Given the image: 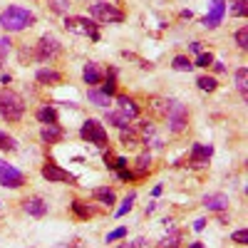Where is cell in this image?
I'll use <instances>...</instances> for the list:
<instances>
[{
  "label": "cell",
  "mask_w": 248,
  "mask_h": 248,
  "mask_svg": "<svg viewBox=\"0 0 248 248\" xmlns=\"http://www.w3.org/2000/svg\"><path fill=\"white\" fill-rule=\"evenodd\" d=\"M35 23V15L25 8H17V5H10L0 13V28L8 30V32H17V30H25Z\"/></svg>",
  "instance_id": "1"
},
{
  "label": "cell",
  "mask_w": 248,
  "mask_h": 248,
  "mask_svg": "<svg viewBox=\"0 0 248 248\" xmlns=\"http://www.w3.org/2000/svg\"><path fill=\"white\" fill-rule=\"evenodd\" d=\"M23 114H25L23 97L15 94L13 90H3V92H0V117L8 119V122H20Z\"/></svg>",
  "instance_id": "2"
},
{
  "label": "cell",
  "mask_w": 248,
  "mask_h": 248,
  "mask_svg": "<svg viewBox=\"0 0 248 248\" xmlns=\"http://www.w3.org/2000/svg\"><path fill=\"white\" fill-rule=\"evenodd\" d=\"M65 28L75 35H85V37H92V40H99V32H97V25L94 20L90 17H82V15H67L65 17Z\"/></svg>",
  "instance_id": "3"
},
{
  "label": "cell",
  "mask_w": 248,
  "mask_h": 248,
  "mask_svg": "<svg viewBox=\"0 0 248 248\" xmlns=\"http://www.w3.org/2000/svg\"><path fill=\"white\" fill-rule=\"evenodd\" d=\"M79 137L85 141H90V144H94V147H107V129L102 127L97 119H87L85 124H82Z\"/></svg>",
  "instance_id": "4"
},
{
  "label": "cell",
  "mask_w": 248,
  "mask_h": 248,
  "mask_svg": "<svg viewBox=\"0 0 248 248\" xmlns=\"http://www.w3.org/2000/svg\"><path fill=\"white\" fill-rule=\"evenodd\" d=\"M167 119H169V132L179 134L186 124H189V109H186L181 102H169L167 107Z\"/></svg>",
  "instance_id": "5"
},
{
  "label": "cell",
  "mask_w": 248,
  "mask_h": 248,
  "mask_svg": "<svg viewBox=\"0 0 248 248\" xmlns=\"http://www.w3.org/2000/svg\"><path fill=\"white\" fill-rule=\"evenodd\" d=\"M90 13H92L94 20H99V23H122L124 20V13L117 5H109V3H92Z\"/></svg>",
  "instance_id": "6"
},
{
  "label": "cell",
  "mask_w": 248,
  "mask_h": 248,
  "mask_svg": "<svg viewBox=\"0 0 248 248\" xmlns=\"http://www.w3.org/2000/svg\"><path fill=\"white\" fill-rule=\"evenodd\" d=\"M0 184L8 186V189H20V186L25 184V176H23V171H20V169L10 167L8 161L0 159Z\"/></svg>",
  "instance_id": "7"
},
{
  "label": "cell",
  "mask_w": 248,
  "mask_h": 248,
  "mask_svg": "<svg viewBox=\"0 0 248 248\" xmlns=\"http://www.w3.org/2000/svg\"><path fill=\"white\" fill-rule=\"evenodd\" d=\"M60 52V40L55 37V35H50V32H45L43 37H40V43H37V60L40 62H47V60H52L55 55Z\"/></svg>",
  "instance_id": "8"
},
{
  "label": "cell",
  "mask_w": 248,
  "mask_h": 248,
  "mask_svg": "<svg viewBox=\"0 0 248 248\" xmlns=\"http://www.w3.org/2000/svg\"><path fill=\"white\" fill-rule=\"evenodd\" d=\"M43 176H45L50 184H72V181H75V176H72L70 171L60 169L57 164H52V161H47L45 167H43Z\"/></svg>",
  "instance_id": "9"
},
{
  "label": "cell",
  "mask_w": 248,
  "mask_h": 248,
  "mask_svg": "<svg viewBox=\"0 0 248 248\" xmlns=\"http://www.w3.org/2000/svg\"><path fill=\"white\" fill-rule=\"evenodd\" d=\"M223 15H226V3H223V0H211L209 15H206L201 23H203V28H218L221 20H223Z\"/></svg>",
  "instance_id": "10"
},
{
  "label": "cell",
  "mask_w": 248,
  "mask_h": 248,
  "mask_svg": "<svg viewBox=\"0 0 248 248\" xmlns=\"http://www.w3.org/2000/svg\"><path fill=\"white\" fill-rule=\"evenodd\" d=\"M211 154H214L211 144H194L191 154H189L191 167H206V164H209V159H211Z\"/></svg>",
  "instance_id": "11"
},
{
  "label": "cell",
  "mask_w": 248,
  "mask_h": 248,
  "mask_svg": "<svg viewBox=\"0 0 248 248\" xmlns=\"http://www.w3.org/2000/svg\"><path fill=\"white\" fill-rule=\"evenodd\" d=\"M203 206L209 211H226L229 209V196L226 194H206L203 196Z\"/></svg>",
  "instance_id": "12"
},
{
  "label": "cell",
  "mask_w": 248,
  "mask_h": 248,
  "mask_svg": "<svg viewBox=\"0 0 248 248\" xmlns=\"http://www.w3.org/2000/svg\"><path fill=\"white\" fill-rule=\"evenodd\" d=\"M117 105H119V112L127 114L129 119H137V117H139V107H137V102H134L132 97L119 94V97H117Z\"/></svg>",
  "instance_id": "13"
},
{
  "label": "cell",
  "mask_w": 248,
  "mask_h": 248,
  "mask_svg": "<svg viewBox=\"0 0 248 248\" xmlns=\"http://www.w3.org/2000/svg\"><path fill=\"white\" fill-rule=\"evenodd\" d=\"M25 211H28L30 216H35V218H43V216L47 214V203L40 199V196H32V199L25 201Z\"/></svg>",
  "instance_id": "14"
},
{
  "label": "cell",
  "mask_w": 248,
  "mask_h": 248,
  "mask_svg": "<svg viewBox=\"0 0 248 248\" xmlns=\"http://www.w3.org/2000/svg\"><path fill=\"white\" fill-rule=\"evenodd\" d=\"M40 137H43L45 144H55V141L62 139V129L57 127V124H45L43 132H40Z\"/></svg>",
  "instance_id": "15"
},
{
  "label": "cell",
  "mask_w": 248,
  "mask_h": 248,
  "mask_svg": "<svg viewBox=\"0 0 248 248\" xmlns=\"http://www.w3.org/2000/svg\"><path fill=\"white\" fill-rule=\"evenodd\" d=\"M82 77H85L87 85H97V82L102 79V70H99L97 62H87V65H85V72H82Z\"/></svg>",
  "instance_id": "16"
},
{
  "label": "cell",
  "mask_w": 248,
  "mask_h": 248,
  "mask_svg": "<svg viewBox=\"0 0 248 248\" xmlns=\"http://www.w3.org/2000/svg\"><path fill=\"white\" fill-rule=\"evenodd\" d=\"M107 122L114 124L117 129H129L132 127V119L127 114H122V112H107Z\"/></svg>",
  "instance_id": "17"
},
{
  "label": "cell",
  "mask_w": 248,
  "mask_h": 248,
  "mask_svg": "<svg viewBox=\"0 0 248 248\" xmlns=\"http://www.w3.org/2000/svg\"><path fill=\"white\" fill-rule=\"evenodd\" d=\"M87 99L92 102V105H97V107H109V102H112V97L109 94H105V92H102V90H90L87 92Z\"/></svg>",
  "instance_id": "18"
},
{
  "label": "cell",
  "mask_w": 248,
  "mask_h": 248,
  "mask_svg": "<svg viewBox=\"0 0 248 248\" xmlns=\"http://www.w3.org/2000/svg\"><path fill=\"white\" fill-rule=\"evenodd\" d=\"M62 79V75L57 70H37V82H43V85H57V82Z\"/></svg>",
  "instance_id": "19"
},
{
  "label": "cell",
  "mask_w": 248,
  "mask_h": 248,
  "mask_svg": "<svg viewBox=\"0 0 248 248\" xmlns=\"http://www.w3.org/2000/svg\"><path fill=\"white\" fill-rule=\"evenodd\" d=\"M37 119L43 122V124H57V109L45 105V107H40L37 109Z\"/></svg>",
  "instance_id": "20"
},
{
  "label": "cell",
  "mask_w": 248,
  "mask_h": 248,
  "mask_svg": "<svg viewBox=\"0 0 248 248\" xmlns=\"http://www.w3.org/2000/svg\"><path fill=\"white\" fill-rule=\"evenodd\" d=\"M233 77H236V87H238V92H241L243 97H248V70H246V67H238Z\"/></svg>",
  "instance_id": "21"
},
{
  "label": "cell",
  "mask_w": 248,
  "mask_h": 248,
  "mask_svg": "<svg viewBox=\"0 0 248 248\" xmlns=\"http://www.w3.org/2000/svg\"><path fill=\"white\" fill-rule=\"evenodd\" d=\"M94 199L99 203H105V206H112L114 203V191L107 189V186H102V189H94Z\"/></svg>",
  "instance_id": "22"
},
{
  "label": "cell",
  "mask_w": 248,
  "mask_h": 248,
  "mask_svg": "<svg viewBox=\"0 0 248 248\" xmlns=\"http://www.w3.org/2000/svg\"><path fill=\"white\" fill-rule=\"evenodd\" d=\"M149 167H152V154H149V152H141L139 159H137V174H139V176L147 174Z\"/></svg>",
  "instance_id": "23"
},
{
  "label": "cell",
  "mask_w": 248,
  "mask_h": 248,
  "mask_svg": "<svg viewBox=\"0 0 248 248\" xmlns=\"http://www.w3.org/2000/svg\"><path fill=\"white\" fill-rule=\"evenodd\" d=\"M72 211H75L79 218H90V216L94 214V209H92V206L82 203V201H72Z\"/></svg>",
  "instance_id": "24"
},
{
  "label": "cell",
  "mask_w": 248,
  "mask_h": 248,
  "mask_svg": "<svg viewBox=\"0 0 248 248\" xmlns=\"http://www.w3.org/2000/svg\"><path fill=\"white\" fill-rule=\"evenodd\" d=\"M231 13L236 15V17H246L248 15V0H231Z\"/></svg>",
  "instance_id": "25"
},
{
  "label": "cell",
  "mask_w": 248,
  "mask_h": 248,
  "mask_svg": "<svg viewBox=\"0 0 248 248\" xmlns=\"http://www.w3.org/2000/svg\"><path fill=\"white\" fill-rule=\"evenodd\" d=\"M171 67H174V70H179V72H189V70L194 67V62H191L189 57H184V55H176Z\"/></svg>",
  "instance_id": "26"
},
{
  "label": "cell",
  "mask_w": 248,
  "mask_h": 248,
  "mask_svg": "<svg viewBox=\"0 0 248 248\" xmlns=\"http://www.w3.org/2000/svg\"><path fill=\"white\" fill-rule=\"evenodd\" d=\"M50 10L57 15H67L70 13V0H50Z\"/></svg>",
  "instance_id": "27"
},
{
  "label": "cell",
  "mask_w": 248,
  "mask_h": 248,
  "mask_svg": "<svg viewBox=\"0 0 248 248\" xmlns=\"http://www.w3.org/2000/svg\"><path fill=\"white\" fill-rule=\"evenodd\" d=\"M179 241H181V233H179V231H171L169 236H164V238H161L159 246H161V248H176Z\"/></svg>",
  "instance_id": "28"
},
{
  "label": "cell",
  "mask_w": 248,
  "mask_h": 248,
  "mask_svg": "<svg viewBox=\"0 0 248 248\" xmlns=\"http://www.w3.org/2000/svg\"><path fill=\"white\" fill-rule=\"evenodd\" d=\"M0 149H3V152H15L17 149V141L13 137H8L5 132H0Z\"/></svg>",
  "instance_id": "29"
},
{
  "label": "cell",
  "mask_w": 248,
  "mask_h": 248,
  "mask_svg": "<svg viewBox=\"0 0 248 248\" xmlns=\"http://www.w3.org/2000/svg\"><path fill=\"white\" fill-rule=\"evenodd\" d=\"M122 132V141L127 144V147H137L139 144V134L137 132H132V129H119Z\"/></svg>",
  "instance_id": "30"
},
{
  "label": "cell",
  "mask_w": 248,
  "mask_h": 248,
  "mask_svg": "<svg viewBox=\"0 0 248 248\" xmlns=\"http://www.w3.org/2000/svg\"><path fill=\"white\" fill-rule=\"evenodd\" d=\"M196 85H199V90H203V92H214V90H216V79L203 75V77L196 79Z\"/></svg>",
  "instance_id": "31"
},
{
  "label": "cell",
  "mask_w": 248,
  "mask_h": 248,
  "mask_svg": "<svg viewBox=\"0 0 248 248\" xmlns=\"http://www.w3.org/2000/svg\"><path fill=\"white\" fill-rule=\"evenodd\" d=\"M102 92L109 94V97L117 92V77H114V70H112V72H107V82H105V87H102Z\"/></svg>",
  "instance_id": "32"
},
{
  "label": "cell",
  "mask_w": 248,
  "mask_h": 248,
  "mask_svg": "<svg viewBox=\"0 0 248 248\" xmlns=\"http://www.w3.org/2000/svg\"><path fill=\"white\" fill-rule=\"evenodd\" d=\"M134 199H137V194H134V191H132V194H127V199H124V201H122V206L117 209V216H124V214H127V211L132 209V206H134Z\"/></svg>",
  "instance_id": "33"
},
{
  "label": "cell",
  "mask_w": 248,
  "mask_h": 248,
  "mask_svg": "<svg viewBox=\"0 0 248 248\" xmlns=\"http://www.w3.org/2000/svg\"><path fill=\"white\" fill-rule=\"evenodd\" d=\"M209 65H214V55L211 52H201L196 57V62H194V67H209Z\"/></svg>",
  "instance_id": "34"
},
{
  "label": "cell",
  "mask_w": 248,
  "mask_h": 248,
  "mask_svg": "<svg viewBox=\"0 0 248 248\" xmlns=\"http://www.w3.org/2000/svg\"><path fill=\"white\" fill-rule=\"evenodd\" d=\"M236 43H238L241 50H248V28H241L236 32Z\"/></svg>",
  "instance_id": "35"
},
{
  "label": "cell",
  "mask_w": 248,
  "mask_h": 248,
  "mask_svg": "<svg viewBox=\"0 0 248 248\" xmlns=\"http://www.w3.org/2000/svg\"><path fill=\"white\" fill-rule=\"evenodd\" d=\"M124 236H127V229H117V231H112V233H107V243H114V241H122Z\"/></svg>",
  "instance_id": "36"
},
{
  "label": "cell",
  "mask_w": 248,
  "mask_h": 248,
  "mask_svg": "<svg viewBox=\"0 0 248 248\" xmlns=\"http://www.w3.org/2000/svg\"><path fill=\"white\" fill-rule=\"evenodd\" d=\"M231 238H233V243H241V246H246V243H248V231H246V229H243V231H236Z\"/></svg>",
  "instance_id": "37"
},
{
  "label": "cell",
  "mask_w": 248,
  "mask_h": 248,
  "mask_svg": "<svg viewBox=\"0 0 248 248\" xmlns=\"http://www.w3.org/2000/svg\"><path fill=\"white\" fill-rule=\"evenodd\" d=\"M8 47H10V40H8V37H3V40H0V60H3V57H5V52H8Z\"/></svg>",
  "instance_id": "38"
},
{
  "label": "cell",
  "mask_w": 248,
  "mask_h": 248,
  "mask_svg": "<svg viewBox=\"0 0 248 248\" xmlns=\"http://www.w3.org/2000/svg\"><path fill=\"white\" fill-rule=\"evenodd\" d=\"M206 229V218H196L194 221V231H203Z\"/></svg>",
  "instance_id": "39"
},
{
  "label": "cell",
  "mask_w": 248,
  "mask_h": 248,
  "mask_svg": "<svg viewBox=\"0 0 248 248\" xmlns=\"http://www.w3.org/2000/svg\"><path fill=\"white\" fill-rule=\"evenodd\" d=\"M191 52H199V55H201V52H203V45H201V43H191Z\"/></svg>",
  "instance_id": "40"
},
{
  "label": "cell",
  "mask_w": 248,
  "mask_h": 248,
  "mask_svg": "<svg viewBox=\"0 0 248 248\" xmlns=\"http://www.w3.org/2000/svg\"><path fill=\"white\" fill-rule=\"evenodd\" d=\"M214 67H216V72H223V70H226L223 62H216V60H214Z\"/></svg>",
  "instance_id": "41"
},
{
  "label": "cell",
  "mask_w": 248,
  "mask_h": 248,
  "mask_svg": "<svg viewBox=\"0 0 248 248\" xmlns=\"http://www.w3.org/2000/svg\"><path fill=\"white\" fill-rule=\"evenodd\" d=\"M189 248H203V243H191Z\"/></svg>",
  "instance_id": "42"
}]
</instances>
